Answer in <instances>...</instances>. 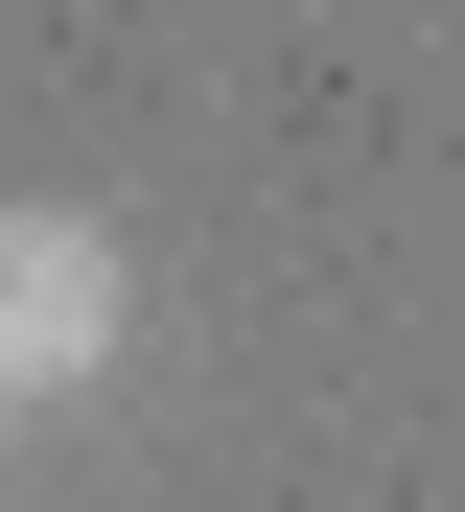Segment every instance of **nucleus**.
Instances as JSON below:
<instances>
[{
  "instance_id": "f257e3e1",
  "label": "nucleus",
  "mask_w": 465,
  "mask_h": 512,
  "mask_svg": "<svg viewBox=\"0 0 465 512\" xmlns=\"http://www.w3.org/2000/svg\"><path fill=\"white\" fill-rule=\"evenodd\" d=\"M140 350V256L117 233H93V210H0V396H93V373H117Z\"/></svg>"
}]
</instances>
